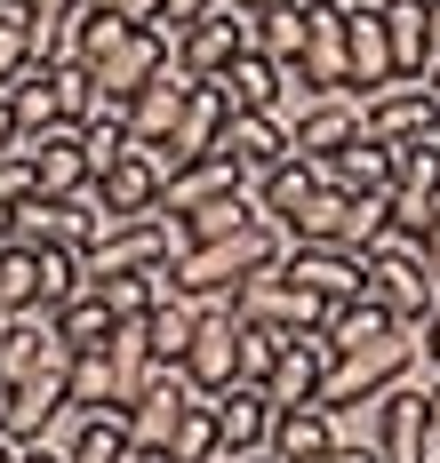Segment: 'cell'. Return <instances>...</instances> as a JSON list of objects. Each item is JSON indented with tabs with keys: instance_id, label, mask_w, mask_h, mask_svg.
<instances>
[{
	"instance_id": "1",
	"label": "cell",
	"mask_w": 440,
	"mask_h": 463,
	"mask_svg": "<svg viewBox=\"0 0 440 463\" xmlns=\"http://www.w3.org/2000/svg\"><path fill=\"white\" fill-rule=\"evenodd\" d=\"M289 256V232L273 224V216H248L241 232H225V240H193L168 272H177V288L193 296V304H233V288L256 272H273Z\"/></svg>"
},
{
	"instance_id": "2",
	"label": "cell",
	"mask_w": 440,
	"mask_h": 463,
	"mask_svg": "<svg viewBox=\"0 0 440 463\" xmlns=\"http://www.w3.org/2000/svg\"><path fill=\"white\" fill-rule=\"evenodd\" d=\"M281 232H289V248H368L385 232V200H344V192L312 184V200Z\"/></svg>"
},
{
	"instance_id": "3",
	"label": "cell",
	"mask_w": 440,
	"mask_h": 463,
	"mask_svg": "<svg viewBox=\"0 0 440 463\" xmlns=\"http://www.w3.org/2000/svg\"><path fill=\"white\" fill-rule=\"evenodd\" d=\"M360 137H377V144L440 137V89L433 80H385V89H368L360 96Z\"/></svg>"
},
{
	"instance_id": "4",
	"label": "cell",
	"mask_w": 440,
	"mask_h": 463,
	"mask_svg": "<svg viewBox=\"0 0 440 463\" xmlns=\"http://www.w3.org/2000/svg\"><path fill=\"white\" fill-rule=\"evenodd\" d=\"M233 312H241L248 327H273V335H296V327H320V320H329V304H320L304 279H289L281 264L256 272V279H241V288H233Z\"/></svg>"
},
{
	"instance_id": "5",
	"label": "cell",
	"mask_w": 440,
	"mask_h": 463,
	"mask_svg": "<svg viewBox=\"0 0 440 463\" xmlns=\"http://www.w3.org/2000/svg\"><path fill=\"white\" fill-rule=\"evenodd\" d=\"M241 320H233V304H200V327H193V344H185V383H193L200 400H216V392H233L241 383Z\"/></svg>"
},
{
	"instance_id": "6",
	"label": "cell",
	"mask_w": 440,
	"mask_h": 463,
	"mask_svg": "<svg viewBox=\"0 0 440 463\" xmlns=\"http://www.w3.org/2000/svg\"><path fill=\"white\" fill-rule=\"evenodd\" d=\"M368 408H377V463H425V448H433V400H425L416 375H400Z\"/></svg>"
},
{
	"instance_id": "7",
	"label": "cell",
	"mask_w": 440,
	"mask_h": 463,
	"mask_svg": "<svg viewBox=\"0 0 440 463\" xmlns=\"http://www.w3.org/2000/svg\"><path fill=\"white\" fill-rule=\"evenodd\" d=\"M440 208V137L416 144H392V192H385V216L400 232H425V216Z\"/></svg>"
},
{
	"instance_id": "8",
	"label": "cell",
	"mask_w": 440,
	"mask_h": 463,
	"mask_svg": "<svg viewBox=\"0 0 440 463\" xmlns=\"http://www.w3.org/2000/svg\"><path fill=\"white\" fill-rule=\"evenodd\" d=\"M329 335L320 327H296V335H281V360H273V375H264V400L273 408H312L320 400V375H329Z\"/></svg>"
},
{
	"instance_id": "9",
	"label": "cell",
	"mask_w": 440,
	"mask_h": 463,
	"mask_svg": "<svg viewBox=\"0 0 440 463\" xmlns=\"http://www.w3.org/2000/svg\"><path fill=\"white\" fill-rule=\"evenodd\" d=\"M225 120H233L225 89H216V80H193V89H185V112H177V128H168V144H152V152L168 160V176H177L185 160H208L216 137H225Z\"/></svg>"
},
{
	"instance_id": "10",
	"label": "cell",
	"mask_w": 440,
	"mask_h": 463,
	"mask_svg": "<svg viewBox=\"0 0 440 463\" xmlns=\"http://www.w3.org/2000/svg\"><path fill=\"white\" fill-rule=\"evenodd\" d=\"M160 184H168V160L152 144H120V160L97 168V200L112 216H152L160 208Z\"/></svg>"
},
{
	"instance_id": "11",
	"label": "cell",
	"mask_w": 440,
	"mask_h": 463,
	"mask_svg": "<svg viewBox=\"0 0 440 463\" xmlns=\"http://www.w3.org/2000/svg\"><path fill=\"white\" fill-rule=\"evenodd\" d=\"M400 80L392 72V41H385V16H377V0H344V89H385Z\"/></svg>"
},
{
	"instance_id": "12",
	"label": "cell",
	"mask_w": 440,
	"mask_h": 463,
	"mask_svg": "<svg viewBox=\"0 0 440 463\" xmlns=\"http://www.w3.org/2000/svg\"><path fill=\"white\" fill-rule=\"evenodd\" d=\"M216 160H233L241 184H256V176H273V168L289 160V128H281L273 112H233L225 137H216Z\"/></svg>"
},
{
	"instance_id": "13",
	"label": "cell",
	"mask_w": 440,
	"mask_h": 463,
	"mask_svg": "<svg viewBox=\"0 0 440 463\" xmlns=\"http://www.w3.org/2000/svg\"><path fill=\"white\" fill-rule=\"evenodd\" d=\"M312 168H320V184H329V192H344V200H385V192H392V144L352 137L344 152L312 160Z\"/></svg>"
},
{
	"instance_id": "14",
	"label": "cell",
	"mask_w": 440,
	"mask_h": 463,
	"mask_svg": "<svg viewBox=\"0 0 440 463\" xmlns=\"http://www.w3.org/2000/svg\"><path fill=\"white\" fill-rule=\"evenodd\" d=\"M352 137H360V89H329L289 128V152H296V160H329V152H344Z\"/></svg>"
},
{
	"instance_id": "15",
	"label": "cell",
	"mask_w": 440,
	"mask_h": 463,
	"mask_svg": "<svg viewBox=\"0 0 440 463\" xmlns=\"http://www.w3.org/2000/svg\"><path fill=\"white\" fill-rule=\"evenodd\" d=\"M377 16H385V41H392V72L400 80H425L433 72V0H377Z\"/></svg>"
},
{
	"instance_id": "16",
	"label": "cell",
	"mask_w": 440,
	"mask_h": 463,
	"mask_svg": "<svg viewBox=\"0 0 440 463\" xmlns=\"http://www.w3.org/2000/svg\"><path fill=\"white\" fill-rule=\"evenodd\" d=\"M208 416H216V439H225V456H233V463L256 456V448L273 439V400H264L256 383H233V392H216V400H208Z\"/></svg>"
},
{
	"instance_id": "17",
	"label": "cell",
	"mask_w": 440,
	"mask_h": 463,
	"mask_svg": "<svg viewBox=\"0 0 440 463\" xmlns=\"http://www.w3.org/2000/svg\"><path fill=\"white\" fill-rule=\"evenodd\" d=\"M281 272L304 279L320 304H337V296H352V288H368V256H360V248H289Z\"/></svg>"
},
{
	"instance_id": "18",
	"label": "cell",
	"mask_w": 440,
	"mask_h": 463,
	"mask_svg": "<svg viewBox=\"0 0 440 463\" xmlns=\"http://www.w3.org/2000/svg\"><path fill=\"white\" fill-rule=\"evenodd\" d=\"M160 64H168V41H160V33H129L120 48H104L97 64H89V80H97L104 96H120V104H129V96L145 89Z\"/></svg>"
},
{
	"instance_id": "19",
	"label": "cell",
	"mask_w": 440,
	"mask_h": 463,
	"mask_svg": "<svg viewBox=\"0 0 440 463\" xmlns=\"http://www.w3.org/2000/svg\"><path fill=\"white\" fill-rule=\"evenodd\" d=\"M185 89H193V80H185L177 64H160L145 89L129 96V144H168L177 112H185Z\"/></svg>"
},
{
	"instance_id": "20",
	"label": "cell",
	"mask_w": 440,
	"mask_h": 463,
	"mask_svg": "<svg viewBox=\"0 0 440 463\" xmlns=\"http://www.w3.org/2000/svg\"><path fill=\"white\" fill-rule=\"evenodd\" d=\"M49 352H64L49 312H0V383H24Z\"/></svg>"
},
{
	"instance_id": "21",
	"label": "cell",
	"mask_w": 440,
	"mask_h": 463,
	"mask_svg": "<svg viewBox=\"0 0 440 463\" xmlns=\"http://www.w3.org/2000/svg\"><path fill=\"white\" fill-rule=\"evenodd\" d=\"M320 89H344V0H304V56Z\"/></svg>"
},
{
	"instance_id": "22",
	"label": "cell",
	"mask_w": 440,
	"mask_h": 463,
	"mask_svg": "<svg viewBox=\"0 0 440 463\" xmlns=\"http://www.w3.org/2000/svg\"><path fill=\"white\" fill-rule=\"evenodd\" d=\"M225 192H248L233 160H216V152H208V160H185V168H177V176L160 184V216H193V208L225 200Z\"/></svg>"
},
{
	"instance_id": "23",
	"label": "cell",
	"mask_w": 440,
	"mask_h": 463,
	"mask_svg": "<svg viewBox=\"0 0 440 463\" xmlns=\"http://www.w3.org/2000/svg\"><path fill=\"white\" fill-rule=\"evenodd\" d=\"M281 463H312L320 448H337V416L312 400V408H273V439H264Z\"/></svg>"
},
{
	"instance_id": "24",
	"label": "cell",
	"mask_w": 440,
	"mask_h": 463,
	"mask_svg": "<svg viewBox=\"0 0 440 463\" xmlns=\"http://www.w3.org/2000/svg\"><path fill=\"white\" fill-rule=\"evenodd\" d=\"M385 327H392V312L377 304V288H352V296H337V304H329L320 335H329V352H352V344H377Z\"/></svg>"
},
{
	"instance_id": "25",
	"label": "cell",
	"mask_w": 440,
	"mask_h": 463,
	"mask_svg": "<svg viewBox=\"0 0 440 463\" xmlns=\"http://www.w3.org/2000/svg\"><path fill=\"white\" fill-rule=\"evenodd\" d=\"M129 408H89L81 431L64 439V463H129Z\"/></svg>"
},
{
	"instance_id": "26",
	"label": "cell",
	"mask_w": 440,
	"mask_h": 463,
	"mask_svg": "<svg viewBox=\"0 0 440 463\" xmlns=\"http://www.w3.org/2000/svg\"><path fill=\"white\" fill-rule=\"evenodd\" d=\"M216 89H225L233 112H273V96H281V64H273V56H256V48H241V56L216 72Z\"/></svg>"
},
{
	"instance_id": "27",
	"label": "cell",
	"mask_w": 440,
	"mask_h": 463,
	"mask_svg": "<svg viewBox=\"0 0 440 463\" xmlns=\"http://www.w3.org/2000/svg\"><path fill=\"white\" fill-rule=\"evenodd\" d=\"M49 320H56V344H64V352H104V335H112V304H104L97 279H89L81 296H64V304H56Z\"/></svg>"
},
{
	"instance_id": "28",
	"label": "cell",
	"mask_w": 440,
	"mask_h": 463,
	"mask_svg": "<svg viewBox=\"0 0 440 463\" xmlns=\"http://www.w3.org/2000/svg\"><path fill=\"white\" fill-rule=\"evenodd\" d=\"M312 184H320V168H312V160H281V168H273V176H256V184H248V200H256V216H273V224H289L296 208H304V200H312Z\"/></svg>"
},
{
	"instance_id": "29",
	"label": "cell",
	"mask_w": 440,
	"mask_h": 463,
	"mask_svg": "<svg viewBox=\"0 0 440 463\" xmlns=\"http://www.w3.org/2000/svg\"><path fill=\"white\" fill-rule=\"evenodd\" d=\"M193 327H200V304L177 288V296H160L145 312V344H152V360H185V344H193Z\"/></svg>"
},
{
	"instance_id": "30",
	"label": "cell",
	"mask_w": 440,
	"mask_h": 463,
	"mask_svg": "<svg viewBox=\"0 0 440 463\" xmlns=\"http://www.w3.org/2000/svg\"><path fill=\"white\" fill-rule=\"evenodd\" d=\"M0 312H41V248L0 240Z\"/></svg>"
},
{
	"instance_id": "31",
	"label": "cell",
	"mask_w": 440,
	"mask_h": 463,
	"mask_svg": "<svg viewBox=\"0 0 440 463\" xmlns=\"http://www.w3.org/2000/svg\"><path fill=\"white\" fill-rule=\"evenodd\" d=\"M168 463H225V439H216V416H208V400H193L185 416H177V431H168V448H160Z\"/></svg>"
},
{
	"instance_id": "32",
	"label": "cell",
	"mask_w": 440,
	"mask_h": 463,
	"mask_svg": "<svg viewBox=\"0 0 440 463\" xmlns=\"http://www.w3.org/2000/svg\"><path fill=\"white\" fill-rule=\"evenodd\" d=\"M64 408H120L104 352H72V368H64Z\"/></svg>"
},
{
	"instance_id": "33",
	"label": "cell",
	"mask_w": 440,
	"mask_h": 463,
	"mask_svg": "<svg viewBox=\"0 0 440 463\" xmlns=\"http://www.w3.org/2000/svg\"><path fill=\"white\" fill-rule=\"evenodd\" d=\"M33 64V8L24 0H0V89Z\"/></svg>"
},
{
	"instance_id": "34",
	"label": "cell",
	"mask_w": 440,
	"mask_h": 463,
	"mask_svg": "<svg viewBox=\"0 0 440 463\" xmlns=\"http://www.w3.org/2000/svg\"><path fill=\"white\" fill-rule=\"evenodd\" d=\"M248 216H256V200H248V192H225V200H208V208H193V216H177V224L193 232V240H225V232H241Z\"/></svg>"
},
{
	"instance_id": "35",
	"label": "cell",
	"mask_w": 440,
	"mask_h": 463,
	"mask_svg": "<svg viewBox=\"0 0 440 463\" xmlns=\"http://www.w3.org/2000/svg\"><path fill=\"white\" fill-rule=\"evenodd\" d=\"M233 320H241V312H233ZM233 360H241V383H256V392H264V375H273V360H281V335L241 320V352H233Z\"/></svg>"
},
{
	"instance_id": "36",
	"label": "cell",
	"mask_w": 440,
	"mask_h": 463,
	"mask_svg": "<svg viewBox=\"0 0 440 463\" xmlns=\"http://www.w3.org/2000/svg\"><path fill=\"white\" fill-rule=\"evenodd\" d=\"M0 160H16V112H8V96H0Z\"/></svg>"
},
{
	"instance_id": "37",
	"label": "cell",
	"mask_w": 440,
	"mask_h": 463,
	"mask_svg": "<svg viewBox=\"0 0 440 463\" xmlns=\"http://www.w3.org/2000/svg\"><path fill=\"white\" fill-rule=\"evenodd\" d=\"M425 264H433V272H440V208H433V216H425Z\"/></svg>"
},
{
	"instance_id": "38",
	"label": "cell",
	"mask_w": 440,
	"mask_h": 463,
	"mask_svg": "<svg viewBox=\"0 0 440 463\" xmlns=\"http://www.w3.org/2000/svg\"><path fill=\"white\" fill-rule=\"evenodd\" d=\"M425 383V400H433V439H440V375H416Z\"/></svg>"
},
{
	"instance_id": "39",
	"label": "cell",
	"mask_w": 440,
	"mask_h": 463,
	"mask_svg": "<svg viewBox=\"0 0 440 463\" xmlns=\"http://www.w3.org/2000/svg\"><path fill=\"white\" fill-rule=\"evenodd\" d=\"M0 463H16V439H0Z\"/></svg>"
},
{
	"instance_id": "40",
	"label": "cell",
	"mask_w": 440,
	"mask_h": 463,
	"mask_svg": "<svg viewBox=\"0 0 440 463\" xmlns=\"http://www.w3.org/2000/svg\"><path fill=\"white\" fill-rule=\"evenodd\" d=\"M0 423H8V383H0Z\"/></svg>"
},
{
	"instance_id": "41",
	"label": "cell",
	"mask_w": 440,
	"mask_h": 463,
	"mask_svg": "<svg viewBox=\"0 0 440 463\" xmlns=\"http://www.w3.org/2000/svg\"><path fill=\"white\" fill-rule=\"evenodd\" d=\"M425 80H433V89H440V56H433V72H425Z\"/></svg>"
},
{
	"instance_id": "42",
	"label": "cell",
	"mask_w": 440,
	"mask_h": 463,
	"mask_svg": "<svg viewBox=\"0 0 440 463\" xmlns=\"http://www.w3.org/2000/svg\"><path fill=\"white\" fill-rule=\"evenodd\" d=\"M425 463H440V439H433V448H425Z\"/></svg>"
},
{
	"instance_id": "43",
	"label": "cell",
	"mask_w": 440,
	"mask_h": 463,
	"mask_svg": "<svg viewBox=\"0 0 440 463\" xmlns=\"http://www.w3.org/2000/svg\"><path fill=\"white\" fill-rule=\"evenodd\" d=\"M89 8H120V0H89Z\"/></svg>"
},
{
	"instance_id": "44",
	"label": "cell",
	"mask_w": 440,
	"mask_h": 463,
	"mask_svg": "<svg viewBox=\"0 0 440 463\" xmlns=\"http://www.w3.org/2000/svg\"><path fill=\"white\" fill-rule=\"evenodd\" d=\"M256 8H264V0H256Z\"/></svg>"
},
{
	"instance_id": "45",
	"label": "cell",
	"mask_w": 440,
	"mask_h": 463,
	"mask_svg": "<svg viewBox=\"0 0 440 463\" xmlns=\"http://www.w3.org/2000/svg\"><path fill=\"white\" fill-rule=\"evenodd\" d=\"M225 463H233V456H225Z\"/></svg>"
}]
</instances>
